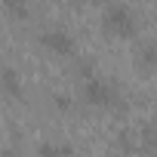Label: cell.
Here are the masks:
<instances>
[{
  "label": "cell",
  "instance_id": "obj_1",
  "mask_svg": "<svg viewBox=\"0 0 157 157\" xmlns=\"http://www.w3.org/2000/svg\"><path fill=\"white\" fill-rule=\"evenodd\" d=\"M77 99H80L86 108H96V111H120L123 108V96H120L117 83L108 80V77H99L96 71L80 77Z\"/></svg>",
  "mask_w": 157,
  "mask_h": 157
},
{
  "label": "cell",
  "instance_id": "obj_2",
  "mask_svg": "<svg viewBox=\"0 0 157 157\" xmlns=\"http://www.w3.org/2000/svg\"><path fill=\"white\" fill-rule=\"evenodd\" d=\"M102 31L108 37H117V40H132L139 34V19L136 13L126 6V3H117V0H108L102 6Z\"/></svg>",
  "mask_w": 157,
  "mask_h": 157
},
{
  "label": "cell",
  "instance_id": "obj_3",
  "mask_svg": "<svg viewBox=\"0 0 157 157\" xmlns=\"http://www.w3.org/2000/svg\"><path fill=\"white\" fill-rule=\"evenodd\" d=\"M37 43H40L43 52H49V56H56V59H74V56H77V40H74V34L65 31V28H46V31H40Z\"/></svg>",
  "mask_w": 157,
  "mask_h": 157
},
{
  "label": "cell",
  "instance_id": "obj_4",
  "mask_svg": "<svg viewBox=\"0 0 157 157\" xmlns=\"http://www.w3.org/2000/svg\"><path fill=\"white\" fill-rule=\"evenodd\" d=\"M0 93L10 99H22V77L13 65H0Z\"/></svg>",
  "mask_w": 157,
  "mask_h": 157
},
{
  "label": "cell",
  "instance_id": "obj_5",
  "mask_svg": "<svg viewBox=\"0 0 157 157\" xmlns=\"http://www.w3.org/2000/svg\"><path fill=\"white\" fill-rule=\"evenodd\" d=\"M136 65L142 71H157V43L154 40H139V46H136Z\"/></svg>",
  "mask_w": 157,
  "mask_h": 157
},
{
  "label": "cell",
  "instance_id": "obj_6",
  "mask_svg": "<svg viewBox=\"0 0 157 157\" xmlns=\"http://www.w3.org/2000/svg\"><path fill=\"white\" fill-rule=\"evenodd\" d=\"M0 6L6 10V16H13V19H28V0H0Z\"/></svg>",
  "mask_w": 157,
  "mask_h": 157
},
{
  "label": "cell",
  "instance_id": "obj_7",
  "mask_svg": "<svg viewBox=\"0 0 157 157\" xmlns=\"http://www.w3.org/2000/svg\"><path fill=\"white\" fill-rule=\"evenodd\" d=\"M142 148L157 154V123H148V126L142 129Z\"/></svg>",
  "mask_w": 157,
  "mask_h": 157
},
{
  "label": "cell",
  "instance_id": "obj_8",
  "mask_svg": "<svg viewBox=\"0 0 157 157\" xmlns=\"http://www.w3.org/2000/svg\"><path fill=\"white\" fill-rule=\"evenodd\" d=\"M74 148L71 145H40L37 148V154H71Z\"/></svg>",
  "mask_w": 157,
  "mask_h": 157
},
{
  "label": "cell",
  "instance_id": "obj_9",
  "mask_svg": "<svg viewBox=\"0 0 157 157\" xmlns=\"http://www.w3.org/2000/svg\"><path fill=\"white\" fill-rule=\"evenodd\" d=\"M86 3H99V6H105V3H108V0H86Z\"/></svg>",
  "mask_w": 157,
  "mask_h": 157
}]
</instances>
